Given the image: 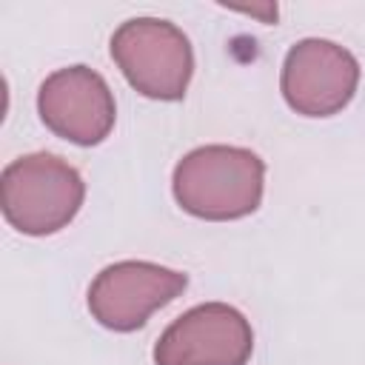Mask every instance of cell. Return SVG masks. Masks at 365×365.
I'll use <instances>...</instances> for the list:
<instances>
[{"label": "cell", "instance_id": "obj_1", "mask_svg": "<svg viewBox=\"0 0 365 365\" xmlns=\"http://www.w3.org/2000/svg\"><path fill=\"white\" fill-rule=\"evenodd\" d=\"M171 191L177 205L197 220H242L262 202L265 163L251 148L200 145L174 165Z\"/></svg>", "mask_w": 365, "mask_h": 365}, {"label": "cell", "instance_id": "obj_2", "mask_svg": "<svg viewBox=\"0 0 365 365\" xmlns=\"http://www.w3.org/2000/svg\"><path fill=\"white\" fill-rule=\"evenodd\" d=\"M86 182L57 154L34 151L11 160L0 174V205L6 222L26 237L63 231L83 208Z\"/></svg>", "mask_w": 365, "mask_h": 365}, {"label": "cell", "instance_id": "obj_3", "mask_svg": "<svg viewBox=\"0 0 365 365\" xmlns=\"http://www.w3.org/2000/svg\"><path fill=\"white\" fill-rule=\"evenodd\" d=\"M111 60L134 91L148 100H182L194 74L191 40L168 20L131 17L111 34Z\"/></svg>", "mask_w": 365, "mask_h": 365}, {"label": "cell", "instance_id": "obj_4", "mask_svg": "<svg viewBox=\"0 0 365 365\" xmlns=\"http://www.w3.org/2000/svg\"><path fill=\"white\" fill-rule=\"evenodd\" d=\"M188 285L182 271L148 262L120 259L106 265L88 285V314L108 331L131 334L148 322V317L174 302Z\"/></svg>", "mask_w": 365, "mask_h": 365}, {"label": "cell", "instance_id": "obj_5", "mask_svg": "<svg viewBox=\"0 0 365 365\" xmlns=\"http://www.w3.org/2000/svg\"><path fill=\"white\" fill-rule=\"evenodd\" d=\"M359 63L356 57L322 37L294 43L282 60L279 91L291 111L302 117H334L356 94Z\"/></svg>", "mask_w": 365, "mask_h": 365}, {"label": "cell", "instance_id": "obj_6", "mask_svg": "<svg viewBox=\"0 0 365 365\" xmlns=\"http://www.w3.org/2000/svg\"><path fill=\"white\" fill-rule=\"evenodd\" d=\"M254 328L228 302H202L180 314L154 345V365H248Z\"/></svg>", "mask_w": 365, "mask_h": 365}, {"label": "cell", "instance_id": "obj_7", "mask_svg": "<svg viewBox=\"0 0 365 365\" xmlns=\"http://www.w3.org/2000/svg\"><path fill=\"white\" fill-rule=\"evenodd\" d=\"M37 114L54 137L97 145L114 128L117 103L103 74L88 66H66L40 83Z\"/></svg>", "mask_w": 365, "mask_h": 365}, {"label": "cell", "instance_id": "obj_8", "mask_svg": "<svg viewBox=\"0 0 365 365\" xmlns=\"http://www.w3.org/2000/svg\"><path fill=\"white\" fill-rule=\"evenodd\" d=\"M231 11H240V14L257 17L259 23H274V20H277V6H274V3H262V6H242V9H231Z\"/></svg>", "mask_w": 365, "mask_h": 365}]
</instances>
